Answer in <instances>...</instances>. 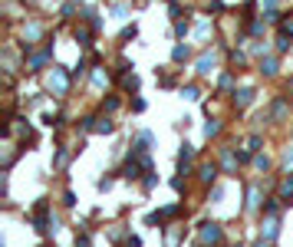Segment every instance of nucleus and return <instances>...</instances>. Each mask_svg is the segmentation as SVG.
Here are the masks:
<instances>
[{"instance_id":"nucleus-1","label":"nucleus","mask_w":293,"mask_h":247,"mask_svg":"<svg viewBox=\"0 0 293 247\" xmlns=\"http://www.w3.org/2000/svg\"><path fill=\"white\" fill-rule=\"evenodd\" d=\"M201 241L204 244H218L221 241V228L218 224H201Z\"/></svg>"},{"instance_id":"nucleus-2","label":"nucleus","mask_w":293,"mask_h":247,"mask_svg":"<svg viewBox=\"0 0 293 247\" xmlns=\"http://www.w3.org/2000/svg\"><path fill=\"white\" fill-rule=\"evenodd\" d=\"M198 178L204 181V185H211V181L218 178V165H214V161H204V165L198 168Z\"/></svg>"},{"instance_id":"nucleus-3","label":"nucleus","mask_w":293,"mask_h":247,"mask_svg":"<svg viewBox=\"0 0 293 247\" xmlns=\"http://www.w3.org/2000/svg\"><path fill=\"white\" fill-rule=\"evenodd\" d=\"M250 99H254V93H250V89H241V93H234V102H237V109H244V105H250Z\"/></svg>"},{"instance_id":"nucleus-4","label":"nucleus","mask_w":293,"mask_h":247,"mask_svg":"<svg viewBox=\"0 0 293 247\" xmlns=\"http://www.w3.org/2000/svg\"><path fill=\"white\" fill-rule=\"evenodd\" d=\"M280 191H283V198H293V178H283Z\"/></svg>"},{"instance_id":"nucleus-5","label":"nucleus","mask_w":293,"mask_h":247,"mask_svg":"<svg viewBox=\"0 0 293 247\" xmlns=\"http://www.w3.org/2000/svg\"><path fill=\"white\" fill-rule=\"evenodd\" d=\"M260 69H263L267 76H274V73H277V63H274V60H267V63H260Z\"/></svg>"},{"instance_id":"nucleus-6","label":"nucleus","mask_w":293,"mask_h":247,"mask_svg":"<svg viewBox=\"0 0 293 247\" xmlns=\"http://www.w3.org/2000/svg\"><path fill=\"white\" fill-rule=\"evenodd\" d=\"M175 60H178V63L188 60V46H175Z\"/></svg>"},{"instance_id":"nucleus-7","label":"nucleus","mask_w":293,"mask_h":247,"mask_svg":"<svg viewBox=\"0 0 293 247\" xmlns=\"http://www.w3.org/2000/svg\"><path fill=\"white\" fill-rule=\"evenodd\" d=\"M96 129H99V132H112V122H109V119H99V125H96Z\"/></svg>"},{"instance_id":"nucleus-8","label":"nucleus","mask_w":293,"mask_h":247,"mask_svg":"<svg viewBox=\"0 0 293 247\" xmlns=\"http://www.w3.org/2000/svg\"><path fill=\"white\" fill-rule=\"evenodd\" d=\"M218 132H221V125H218V122H211V125H208V129H204V135L211 139V135H218Z\"/></svg>"},{"instance_id":"nucleus-9","label":"nucleus","mask_w":293,"mask_h":247,"mask_svg":"<svg viewBox=\"0 0 293 247\" xmlns=\"http://www.w3.org/2000/svg\"><path fill=\"white\" fill-rule=\"evenodd\" d=\"M283 33H290V37H293V20H283Z\"/></svg>"}]
</instances>
